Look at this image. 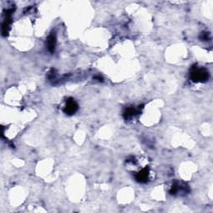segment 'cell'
Wrapping results in <instances>:
<instances>
[{
	"label": "cell",
	"mask_w": 213,
	"mask_h": 213,
	"mask_svg": "<svg viewBox=\"0 0 213 213\" xmlns=\"http://www.w3.org/2000/svg\"><path fill=\"white\" fill-rule=\"evenodd\" d=\"M191 79L195 82H202L207 79L208 73L207 70L203 69H195L191 73Z\"/></svg>",
	"instance_id": "1"
},
{
	"label": "cell",
	"mask_w": 213,
	"mask_h": 213,
	"mask_svg": "<svg viewBox=\"0 0 213 213\" xmlns=\"http://www.w3.org/2000/svg\"><path fill=\"white\" fill-rule=\"evenodd\" d=\"M77 110V105L75 102V101H73V99L71 100H69L67 104H66L65 109H64V112L68 114H73L74 112H76Z\"/></svg>",
	"instance_id": "2"
},
{
	"label": "cell",
	"mask_w": 213,
	"mask_h": 213,
	"mask_svg": "<svg viewBox=\"0 0 213 213\" xmlns=\"http://www.w3.org/2000/svg\"><path fill=\"white\" fill-rule=\"evenodd\" d=\"M136 111L133 109V108H128V109L126 111V118H129V117H132L134 114H135Z\"/></svg>",
	"instance_id": "5"
},
{
	"label": "cell",
	"mask_w": 213,
	"mask_h": 213,
	"mask_svg": "<svg viewBox=\"0 0 213 213\" xmlns=\"http://www.w3.org/2000/svg\"><path fill=\"white\" fill-rule=\"evenodd\" d=\"M148 177V171L147 169H143L142 171L137 173V175L136 176L137 181H139L140 182H145Z\"/></svg>",
	"instance_id": "3"
},
{
	"label": "cell",
	"mask_w": 213,
	"mask_h": 213,
	"mask_svg": "<svg viewBox=\"0 0 213 213\" xmlns=\"http://www.w3.org/2000/svg\"><path fill=\"white\" fill-rule=\"evenodd\" d=\"M55 44H56V39H55L54 35H50L48 39V48L50 50V52L54 51Z\"/></svg>",
	"instance_id": "4"
}]
</instances>
